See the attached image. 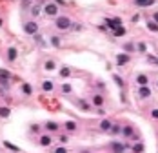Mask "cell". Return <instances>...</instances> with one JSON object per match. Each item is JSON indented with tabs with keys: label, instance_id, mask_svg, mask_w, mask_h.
Listing matches in <instances>:
<instances>
[{
	"label": "cell",
	"instance_id": "cell-15",
	"mask_svg": "<svg viewBox=\"0 0 158 153\" xmlns=\"http://www.w3.org/2000/svg\"><path fill=\"white\" fill-rule=\"evenodd\" d=\"M136 84H138V86H147V84H149V76H147L146 73L136 75Z\"/></svg>",
	"mask_w": 158,
	"mask_h": 153
},
{
	"label": "cell",
	"instance_id": "cell-30",
	"mask_svg": "<svg viewBox=\"0 0 158 153\" xmlns=\"http://www.w3.org/2000/svg\"><path fill=\"white\" fill-rule=\"evenodd\" d=\"M113 35H115V37H124V35H126V27H124V26L116 27V29H113Z\"/></svg>",
	"mask_w": 158,
	"mask_h": 153
},
{
	"label": "cell",
	"instance_id": "cell-29",
	"mask_svg": "<svg viewBox=\"0 0 158 153\" xmlns=\"http://www.w3.org/2000/svg\"><path fill=\"white\" fill-rule=\"evenodd\" d=\"M9 115H11V109L9 108H6V106L0 108V117H2V119H8Z\"/></svg>",
	"mask_w": 158,
	"mask_h": 153
},
{
	"label": "cell",
	"instance_id": "cell-45",
	"mask_svg": "<svg viewBox=\"0 0 158 153\" xmlns=\"http://www.w3.org/2000/svg\"><path fill=\"white\" fill-rule=\"evenodd\" d=\"M156 88H158V82H156Z\"/></svg>",
	"mask_w": 158,
	"mask_h": 153
},
{
	"label": "cell",
	"instance_id": "cell-6",
	"mask_svg": "<svg viewBox=\"0 0 158 153\" xmlns=\"http://www.w3.org/2000/svg\"><path fill=\"white\" fill-rule=\"evenodd\" d=\"M127 148V144H122L120 140H113L111 144H109V150H111L113 153H124Z\"/></svg>",
	"mask_w": 158,
	"mask_h": 153
},
{
	"label": "cell",
	"instance_id": "cell-34",
	"mask_svg": "<svg viewBox=\"0 0 158 153\" xmlns=\"http://www.w3.org/2000/svg\"><path fill=\"white\" fill-rule=\"evenodd\" d=\"M40 129H42V126H38V124H31V128H29L31 133H40Z\"/></svg>",
	"mask_w": 158,
	"mask_h": 153
},
{
	"label": "cell",
	"instance_id": "cell-21",
	"mask_svg": "<svg viewBox=\"0 0 158 153\" xmlns=\"http://www.w3.org/2000/svg\"><path fill=\"white\" fill-rule=\"evenodd\" d=\"M22 93L27 95V97L33 95V89H31V84H29V82H24V84H22Z\"/></svg>",
	"mask_w": 158,
	"mask_h": 153
},
{
	"label": "cell",
	"instance_id": "cell-2",
	"mask_svg": "<svg viewBox=\"0 0 158 153\" xmlns=\"http://www.w3.org/2000/svg\"><path fill=\"white\" fill-rule=\"evenodd\" d=\"M42 11L46 13L47 17H58V13H60V9H58V6L55 4V2H47L44 8H42Z\"/></svg>",
	"mask_w": 158,
	"mask_h": 153
},
{
	"label": "cell",
	"instance_id": "cell-10",
	"mask_svg": "<svg viewBox=\"0 0 158 153\" xmlns=\"http://www.w3.org/2000/svg\"><path fill=\"white\" fill-rule=\"evenodd\" d=\"M91 104L95 108H100V106H104V97H102L100 93H95L93 97H91Z\"/></svg>",
	"mask_w": 158,
	"mask_h": 153
},
{
	"label": "cell",
	"instance_id": "cell-5",
	"mask_svg": "<svg viewBox=\"0 0 158 153\" xmlns=\"http://www.w3.org/2000/svg\"><path fill=\"white\" fill-rule=\"evenodd\" d=\"M53 144V135L51 133H44L38 137V146H42V148H49Z\"/></svg>",
	"mask_w": 158,
	"mask_h": 153
},
{
	"label": "cell",
	"instance_id": "cell-42",
	"mask_svg": "<svg viewBox=\"0 0 158 153\" xmlns=\"http://www.w3.org/2000/svg\"><path fill=\"white\" fill-rule=\"evenodd\" d=\"M55 2H57V4H62V6H64V0H55Z\"/></svg>",
	"mask_w": 158,
	"mask_h": 153
},
{
	"label": "cell",
	"instance_id": "cell-22",
	"mask_svg": "<svg viewBox=\"0 0 158 153\" xmlns=\"http://www.w3.org/2000/svg\"><path fill=\"white\" fill-rule=\"evenodd\" d=\"M109 133H111V135H120L122 133V126H120V124H113L111 129H109Z\"/></svg>",
	"mask_w": 158,
	"mask_h": 153
},
{
	"label": "cell",
	"instance_id": "cell-13",
	"mask_svg": "<svg viewBox=\"0 0 158 153\" xmlns=\"http://www.w3.org/2000/svg\"><path fill=\"white\" fill-rule=\"evenodd\" d=\"M46 131H47V133H57V131L60 129V126H58V124L57 122H53V120H49V122H46Z\"/></svg>",
	"mask_w": 158,
	"mask_h": 153
},
{
	"label": "cell",
	"instance_id": "cell-18",
	"mask_svg": "<svg viewBox=\"0 0 158 153\" xmlns=\"http://www.w3.org/2000/svg\"><path fill=\"white\" fill-rule=\"evenodd\" d=\"M44 69H46V71H55V69H57V62H55V60H46L44 62Z\"/></svg>",
	"mask_w": 158,
	"mask_h": 153
},
{
	"label": "cell",
	"instance_id": "cell-4",
	"mask_svg": "<svg viewBox=\"0 0 158 153\" xmlns=\"http://www.w3.org/2000/svg\"><path fill=\"white\" fill-rule=\"evenodd\" d=\"M9 80H11V73L0 69V88H2V89H9V86H11Z\"/></svg>",
	"mask_w": 158,
	"mask_h": 153
},
{
	"label": "cell",
	"instance_id": "cell-8",
	"mask_svg": "<svg viewBox=\"0 0 158 153\" xmlns=\"http://www.w3.org/2000/svg\"><path fill=\"white\" fill-rule=\"evenodd\" d=\"M129 60H131L129 53H118L116 55V66H126Z\"/></svg>",
	"mask_w": 158,
	"mask_h": 153
},
{
	"label": "cell",
	"instance_id": "cell-9",
	"mask_svg": "<svg viewBox=\"0 0 158 153\" xmlns=\"http://www.w3.org/2000/svg\"><path fill=\"white\" fill-rule=\"evenodd\" d=\"M149 97H151V89L147 86H140L138 88V99L146 100V99H149Z\"/></svg>",
	"mask_w": 158,
	"mask_h": 153
},
{
	"label": "cell",
	"instance_id": "cell-19",
	"mask_svg": "<svg viewBox=\"0 0 158 153\" xmlns=\"http://www.w3.org/2000/svg\"><path fill=\"white\" fill-rule=\"evenodd\" d=\"M31 17L33 18H37V17H40V13H42V6H40V4H35V6H33V8H31Z\"/></svg>",
	"mask_w": 158,
	"mask_h": 153
},
{
	"label": "cell",
	"instance_id": "cell-41",
	"mask_svg": "<svg viewBox=\"0 0 158 153\" xmlns=\"http://www.w3.org/2000/svg\"><path fill=\"white\" fill-rule=\"evenodd\" d=\"M153 20H155V22L158 24V11H156V13H155V15H153Z\"/></svg>",
	"mask_w": 158,
	"mask_h": 153
},
{
	"label": "cell",
	"instance_id": "cell-20",
	"mask_svg": "<svg viewBox=\"0 0 158 153\" xmlns=\"http://www.w3.org/2000/svg\"><path fill=\"white\" fill-rule=\"evenodd\" d=\"M17 55H18L17 47H9V49H8V60L9 62H15L17 60Z\"/></svg>",
	"mask_w": 158,
	"mask_h": 153
},
{
	"label": "cell",
	"instance_id": "cell-12",
	"mask_svg": "<svg viewBox=\"0 0 158 153\" xmlns=\"http://www.w3.org/2000/svg\"><path fill=\"white\" fill-rule=\"evenodd\" d=\"M111 126H113V122L109 120V119H104V120H102V122L98 124V129H100V131H104V133H109Z\"/></svg>",
	"mask_w": 158,
	"mask_h": 153
},
{
	"label": "cell",
	"instance_id": "cell-37",
	"mask_svg": "<svg viewBox=\"0 0 158 153\" xmlns=\"http://www.w3.org/2000/svg\"><path fill=\"white\" fill-rule=\"evenodd\" d=\"M136 49H138V53H146L147 51V46L144 44V42H140L138 46H136Z\"/></svg>",
	"mask_w": 158,
	"mask_h": 153
},
{
	"label": "cell",
	"instance_id": "cell-24",
	"mask_svg": "<svg viewBox=\"0 0 158 153\" xmlns=\"http://www.w3.org/2000/svg\"><path fill=\"white\" fill-rule=\"evenodd\" d=\"M78 106L84 109V111H91V104H89L87 100H84V99H80V100H78Z\"/></svg>",
	"mask_w": 158,
	"mask_h": 153
},
{
	"label": "cell",
	"instance_id": "cell-35",
	"mask_svg": "<svg viewBox=\"0 0 158 153\" xmlns=\"http://www.w3.org/2000/svg\"><path fill=\"white\" fill-rule=\"evenodd\" d=\"M113 80L116 82V86H118V88H124V80L120 79V76H118V75H113Z\"/></svg>",
	"mask_w": 158,
	"mask_h": 153
},
{
	"label": "cell",
	"instance_id": "cell-43",
	"mask_svg": "<svg viewBox=\"0 0 158 153\" xmlns=\"http://www.w3.org/2000/svg\"><path fill=\"white\" fill-rule=\"evenodd\" d=\"M82 153H91V151H82Z\"/></svg>",
	"mask_w": 158,
	"mask_h": 153
},
{
	"label": "cell",
	"instance_id": "cell-31",
	"mask_svg": "<svg viewBox=\"0 0 158 153\" xmlns=\"http://www.w3.org/2000/svg\"><path fill=\"white\" fill-rule=\"evenodd\" d=\"M71 91H73V88H71V84H67V82H66V84H62V93L69 95Z\"/></svg>",
	"mask_w": 158,
	"mask_h": 153
},
{
	"label": "cell",
	"instance_id": "cell-1",
	"mask_svg": "<svg viewBox=\"0 0 158 153\" xmlns=\"http://www.w3.org/2000/svg\"><path fill=\"white\" fill-rule=\"evenodd\" d=\"M55 27L60 29V31H67V29H71V27H73V22H71L69 17L58 15V17H55Z\"/></svg>",
	"mask_w": 158,
	"mask_h": 153
},
{
	"label": "cell",
	"instance_id": "cell-27",
	"mask_svg": "<svg viewBox=\"0 0 158 153\" xmlns=\"http://www.w3.org/2000/svg\"><path fill=\"white\" fill-rule=\"evenodd\" d=\"M49 42H51V46H55V47H60V44H62V40H60V37H58V35H53V37H51V40H49Z\"/></svg>",
	"mask_w": 158,
	"mask_h": 153
},
{
	"label": "cell",
	"instance_id": "cell-38",
	"mask_svg": "<svg viewBox=\"0 0 158 153\" xmlns=\"http://www.w3.org/2000/svg\"><path fill=\"white\" fill-rule=\"evenodd\" d=\"M53 153H69L67 151V148H64V146H58V148H55Z\"/></svg>",
	"mask_w": 158,
	"mask_h": 153
},
{
	"label": "cell",
	"instance_id": "cell-28",
	"mask_svg": "<svg viewBox=\"0 0 158 153\" xmlns=\"http://www.w3.org/2000/svg\"><path fill=\"white\" fill-rule=\"evenodd\" d=\"M147 29L153 31V33H158V24L155 22V20H149V22H147Z\"/></svg>",
	"mask_w": 158,
	"mask_h": 153
},
{
	"label": "cell",
	"instance_id": "cell-16",
	"mask_svg": "<svg viewBox=\"0 0 158 153\" xmlns=\"http://www.w3.org/2000/svg\"><path fill=\"white\" fill-rule=\"evenodd\" d=\"M53 89H55V82L53 80H44L42 82V91L49 93V91H53Z\"/></svg>",
	"mask_w": 158,
	"mask_h": 153
},
{
	"label": "cell",
	"instance_id": "cell-3",
	"mask_svg": "<svg viewBox=\"0 0 158 153\" xmlns=\"http://www.w3.org/2000/svg\"><path fill=\"white\" fill-rule=\"evenodd\" d=\"M22 29H24L26 35H35V33H38V24L35 20H27V22H24Z\"/></svg>",
	"mask_w": 158,
	"mask_h": 153
},
{
	"label": "cell",
	"instance_id": "cell-40",
	"mask_svg": "<svg viewBox=\"0 0 158 153\" xmlns=\"http://www.w3.org/2000/svg\"><path fill=\"white\" fill-rule=\"evenodd\" d=\"M95 113H98V115H104L106 113V109H104V106H100V108H97V111Z\"/></svg>",
	"mask_w": 158,
	"mask_h": 153
},
{
	"label": "cell",
	"instance_id": "cell-7",
	"mask_svg": "<svg viewBox=\"0 0 158 153\" xmlns=\"http://www.w3.org/2000/svg\"><path fill=\"white\" fill-rule=\"evenodd\" d=\"M126 140H129V138L135 137V128L131 126V124H126V126H122V133H120Z\"/></svg>",
	"mask_w": 158,
	"mask_h": 153
},
{
	"label": "cell",
	"instance_id": "cell-36",
	"mask_svg": "<svg viewBox=\"0 0 158 153\" xmlns=\"http://www.w3.org/2000/svg\"><path fill=\"white\" fill-rule=\"evenodd\" d=\"M4 146H6V148H8V150H13V151H18V148H17V146H15V144H11L9 140H6V142H4Z\"/></svg>",
	"mask_w": 158,
	"mask_h": 153
},
{
	"label": "cell",
	"instance_id": "cell-39",
	"mask_svg": "<svg viewBox=\"0 0 158 153\" xmlns=\"http://www.w3.org/2000/svg\"><path fill=\"white\" fill-rule=\"evenodd\" d=\"M151 117H153L155 120H158V108H153V109H151Z\"/></svg>",
	"mask_w": 158,
	"mask_h": 153
},
{
	"label": "cell",
	"instance_id": "cell-23",
	"mask_svg": "<svg viewBox=\"0 0 158 153\" xmlns=\"http://www.w3.org/2000/svg\"><path fill=\"white\" fill-rule=\"evenodd\" d=\"M136 6H140V8H146V6H153L155 0H135Z\"/></svg>",
	"mask_w": 158,
	"mask_h": 153
},
{
	"label": "cell",
	"instance_id": "cell-33",
	"mask_svg": "<svg viewBox=\"0 0 158 153\" xmlns=\"http://www.w3.org/2000/svg\"><path fill=\"white\" fill-rule=\"evenodd\" d=\"M58 142H60V144H67V142H69V135H67V133L60 135V137H58Z\"/></svg>",
	"mask_w": 158,
	"mask_h": 153
},
{
	"label": "cell",
	"instance_id": "cell-17",
	"mask_svg": "<svg viewBox=\"0 0 158 153\" xmlns=\"http://www.w3.org/2000/svg\"><path fill=\"white\" fill-rule=\"evenodd\" d=\"M131 151H133V153H144V151H146V148H144V144H142L140 140H136V142L131 146Z\"/></svg>",
	"mask_w": 158,
	"mask_h": 153
},
{
	"label": "cell",
	"instance_id": "cell-25",
	"mask_svg": "<svg viewBox=\"0 0 158 153\" xmlns=\"http://www.w3.org/2000/svg\"><path fill=\"white\" fill-rule=\"evenodd\" d=\"M69 75H71V67L62 66V69H60V76H62V79H67Z\"/></svg>",
	"mask_w": 158,
	"mask_h": 153
},
{
	"label": "cell",
	"instance_id": "cell-14",
	"mask_svg": "<svg viewBox=\"0 0 158 153\" xmlns=\"http://www.w3.org/2000/svg\"><path fill=\"white\" fill-rule=\"evenodd\" d=\"M64 129L67 131V133H75V131L78 129V124L75 122V120H67V122L64 124Z\"/></svg>",
	"mask_w": 158,
	"mask_h": 153
},
{
	"label": "cell",
	"instance_id": "cell-32",
	"mask_svg": "<svg viewBox=\"0 0 158 153\" xmlns=\"http://www.w3.org/2000/svg\"><path fill=\"white\" fill-rule=\"evenodd\" d=\"M124 51H126V53H133V51H135V46H133L131 42L124 44Z\"/></svg>",
	"mask_w": 158,
	"mask_h": 153
},
{
	"label": "cell",
	"instance_id": "cell-44",
	"mask_svg": "<svg viewBox=\"0 0 158 153\" xmlns=\"http://www.w3.org/2000/svg\"><path fill=\"white\" fill-rule=\"evenodd\" d=\"M0 26H2V18H0Z\"/></svg>",
	"mask_w": 158,
	"mask_h": 153
},
{
	"label": "cell",
	"instance_id": "cell-26",
	"mask_svg": "<svg viewBox=\"0 0 158 153\" xmlns=\"http://www.w3.org/2000/svg\"><path fill=\"white\" fill-rule=\"evenodd\" d=\"M33 38H35V42L38 44V46H46V40H44V37H42V35H38V33H35V35H33Z\"/></svg>",
	"mask_w": 158,
	"mask_h": 153
},
{
	"label": "cell",
	"instance_id": "cell-11",
	"mask_svg": "<svg viewBox=\"0 0 158 153\" xmlns=\"http://www.w3.org/2000/svg\"><path fill=\"white\" fill-rule=\"evenodd\" d=\"M106 24H107L109 29H116V27L122 26V20L120 18H106Z\"/></svg>",
	"mask_w": 158,
	"mask_h": 153
}]
</instances>
